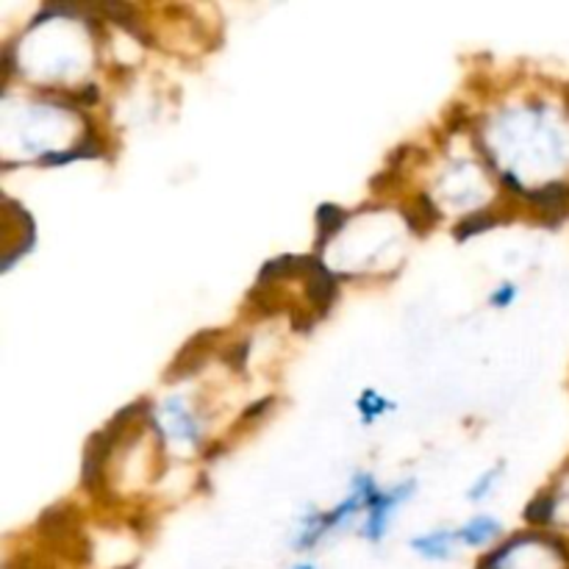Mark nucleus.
<instances>
[{"instance_id": "nucleus-1", "label": "nucleus", "mask_w": 569, "mask_h": 569, "mask_svg": "<svg viewBox=\"0 0 569 569\" xmlns=\"http://www.w3.org/2000/svg\"><path fill=\"white\" fill-rule=\"evenodd\" d=\"M309 298H311V303L320 309V315H326L328 306H331V300L337 298V281H333V276L322 264L317 267V272L311 276V281H309Z\"/></svg>"}, {"instance_id": "nucleus-10", "label": "nucleus", "mask_w": 569, "mask_h": 569, "mask_svg": "<svg viewBox=\"0 0 569 569\" xmlns=\"http://www.w3.org/2000/svg\"><path fill=\"white\" fill-rule=\"evenodd\" d=\"M495 476H500V467H498V470L492 472V476H487V478H483L481 483H478V489H476V492H472V498H476V500H478V498H483V495H487V487H492Z\"/></svg>"}, {"instance_id": "nucleus-9", "label": "nucleus", "mask_w": 569, "mask_h": 569, "mask_svg": "<svg viewBox=\"0 0 569 569\" xmlns=\"http://www.w3.org/2000/svg\"><path fill=\"white\" fill-rule=\"evenodd\" d=\"M511 300H515V287L511 283H506V287H500L498 295H492V306H509Z\"/></svg>"}, {"instance_id": "nucleus-3", "label": "nucleus", "mask_w": 569, "mask_h": 569, "mask_svg": "<svg viewBox=\"0 0 569 569\" xmlns=\"http://www.w3.org/2000/svg\"><path fill=\"white\" fill-rule=\"evenodd\" d=\"M450 545H453V533L437 531V533H431V537L415 539V542H411V548H415L417 553L428 556V559H448Z\"/></svg>"}, {"instance_id": "nucleus-5", "label": "nucleus", "mask_w": 569, "mask_h": 569, "mask_svg": "<svg viewBox=\"0 0 569 569\" xmlns=\"http://www.w3.org/2000/svg\"><path fill=\"white\" fill-rule=\"evenodd\" d=\"M500 533V526L495 520H489V517H478V520H472L470 526L461 528L459 537L465 539L467 545H483L489 542L492 537H498Z\"/></svg>"}, {"instance_id": "nucleus-2", "label": "nucleus", "mask_w": 569, "mask_h": 569, "mask_svg": "<svg viewBox=\"0 0 569 569\" xmlns=\"http://www.w3.org/2000/svg\"><path fill=\"white\" fill-rule=\"evenodd\" d=\"M345 226V211L339 206L326 203L317 209V248H326V239Z\"/></svg>"}, {"instance_id": "nucleus-8", "label": "nucleus", "mask_w": 569, "mask_h": 569, "mask_svg": "<svg viewBox=\"0 0 569 569\" xmlns=\"http://www.w3.org/2000/svg\"><path fill=\"white\" fill-rule=\"evenodd\" d=\"M359 406H361V411H365L367 420H372V417H376L378 411H383L381 398H376V395H372V392H367V395H365V400H361Z\"/></svg>"}, {"instance_id": "nucleus-7", "label": "nucleus", "mask_w": 569, "mask_h": 569, "mask_svg": "<svg viewBox=\"0 0 569 569\" xmlns=\"http://www.w3.org/2000/svg\"><path fill=\"white\" fill-rule=\"evenodd\" d=\"M550 511H553V500L550 498H537L531 506H528V520L531 522H548L550 520Z\"/></svg>"}, {"instance_id": "nucleus-6", "label": "nucleus", "mask_w": 569, "mask_h": 569, "mask_svg": "<svg viewBox=\"0 0 569 569\" xmlns=\"http://www.w3.org/2000/svg\"><path fill=\"white\" fill-rule=\"evenodd\" d=\"M492 226H498V217L489 214V211H478V214L465 217V220L456 226V239H467V237H476V233L489 231Z\"/></svg>"}, {"instance_id": "nucleus-4", "label": "nucleus", "mask_w": 569, "mask_h": 569, "mask_svg": "<svg viewBox=\"0 0 569 569\" xmlns=\"http://www.w3.org/2000/svg\"><path fill=\"white\" fill-rule=\"evenodd\" d=\"M567 200H569V189L565 183H548V187L531 194V203L537 206V209L548 211V214H553L556 209H561Z\"/></svg>"}]
</instances>
